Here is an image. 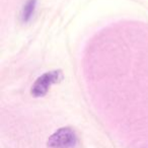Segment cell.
<instances>
[{
    "instance_id": "obj_1",
    "label": "cell",
    "mask_w": 148,
    "mask_h": 148,
    "mask_svg": "<svg viewBox=\"0 0 148 148\" xmlns=\"http://www.w3.org/2000/svg\"><path fill=\"white\" fill-rule=\"evenodd\" d=\"M76 133L71 128H61L48 139V148H75L77 145Z\"/></svg>"
},
{
    "instance_id": "obj_2",
    "label": "cell",
    "mask_w": 148,
    "mask_h": 148,
    "mask_svg": "<svg viewBox=\"0 0 148 148\" xmlns=\"http://www.w3.org/2000/svg\"><path fill=\"white\" fill-rule=\"evenodd\" d=\"M62 78L61 71H50L43 74L36 80L32 87V95L35 97L45 95L53 84L57 83Z\"/></svg>"
},
{
    "instance_id": "obj_3",
    "label": "cell",
    "mask_w": 148,
    "mask_h": 148,
    "mask_svg": "<svg viewBox=\"0 0 148 148\" xmlns=\"http://www.w3.org/2000/svg\"><path fill=\"white\" fill-rule=\"evenodd\" d=\"M37 6V0H27V2L23 5V8L21 10V21L23 23L31 21Z\"/></svg>"
}]
</instances>
